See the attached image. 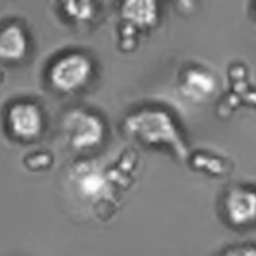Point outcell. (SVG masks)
Returning a JSON list of instances; mask_svg holds the SVG:
<instances>
[{
    "instance_id": "cell-6",
    "label": "cell",
    "mask_w": 256,
    "mask_h": 256,
    "mask_svg": "<svg viewBox=\"0 0 256 256\" xmlns=\"http://www.w3.org/2000/svg\"><path fill=\"white\" fill-rule=\"evenodd\" d=\"M226 219L235 226H245L256 219V192L246 186H234L224 199Z\"/></svg>"
},
{
    "instance_id": "cell-1",
    "label": "cell",
    "mask_w": 256,
    "mask_h": 256,
    "mask_svg": "<svg viewBox=\"0 0 256 256\" xmlns=\"http://www.w3.org/2000/svg\"><path fill=\"white\" fill-rule=\"evenodd\" d=\"M129 136L150 146H166L180 159H186L189 150L174 118L159 108H142L124 120Z\"/></svg>"
},
{
    "instance_id": "cell-11",
    "label": "cell",
    "mask_w": 256,
    "mask_h": 256,
    "mask_svg": "<svg viewBox=\"0 0 256 256\" xmlns=\"http://www.w3.org/2000/svg\"><path fill=\"white\" fill-rule=\"evenodd\" d=\"M219 256H256V249L249 245H240V246L229 248Z\"/></svg>"
},
{
    "instance_id": "cell-4",
    "label": "cell",
    "mask_w": 256,
    "mask_h": 256,
    "mask_svg": "<svg viewBox=\"0 0 256 256\" xmlns=\"http://www.w3.org/2000/svg\"><path fill=\"white\" fill-rule=\"evenodd\" d=\"M70 184L80 202L98 205L112 198L114 185L109 174L94 162H80L70 172Z\"/></svg>"
},
{
    "instance_id": "cell-8",
    "label": "cell",
    "mask_w": 256,
    "mask_h": 256,
    "mask_svg": "<svg viewBox=\"0 0 256 256\" xmlns=\"http://www.w3.org/2000/svg\"><path fill=\"white\" fill-rule=\"evenodd\" d=\"M29 49V39L24 28L9 22L0 29V59L22 60Z\"/></svg>"
},
{
    "instance_id": "cell-10",
    "label": "cell",
    "mask_w": 256,
    "mask_h": 256,
    "mask_svg": "<svg viewBox=\"0 0 256 256\" xmlns=\"http://www.w3.org/2000/svg\"><path fill=\"white\" fill-rule=\"evenodd\" d=\"M62 6L66 16L74 22H84L94 16L95 8L92 2H68Z\"/></svg>"
},
{
    "instance_id": "cell-5",
    "label": "cell",
    "mask_w": 256,
    "mask_h": 256,
    "mask_svg": "<svg viewBox=\"0 0 256 256\" xmlns=\"http://www.w3.org/2000/svg\"><path fill=\"white\" fill-rule=\"evenodd\" d=\"M8 125L19 139L34 140L44 129V115L35 102L20 100L8 110Z\"/></svg>"
},
{
    "instance_id": "cell-3",
    "label": "cell",
    "mask_w": 256,
    "mask_h": 256,
    "mask_svg": "<svg viewBox=\"0 0 256 256\" xmlns=\"http://www.w3.org/2000/svg\"><path fill=\"white\" fill-rule=\"evenodd\" d=\"M62 129L70 146L79 152L99 146L105 138V124L102 118L90 110L70 109L62 120Z\"/></svg>"
},
{
    "instance_id": "cell-2",
    "label": "cell",
    "mask_w": 256,
    "mask_h": 256,
    "mask_svg": "<svg viewBox=\"0 0 256 256\" xmlns=\"http://www.w3.org/2000/svg\"><path fill=\"white\" fill-rule=\"evenodd\" d=\"M94 74L92 58L79 50L60 54L48 69V80L52 89L64 94H72L86 86Z\"/></svg>"
},
{
    "instance_id": "cell-7",
    "label": "cell",
    "mask_w": 256,
    "mask_h": 256,
    "mask_svg": "<svg viewBox=\"0 0 256 256\" xmlns=\"http://www.w3.org/2000/svg\"><path fill=\"white\" fill-rule=\"evenodd\" d=\"M218 82L212 72L200 68H192L182 75L180 92L192 102H202L216 92Z\"/></svg>"
},
{
    "instance_id": "cell-9",
    "label": "cell",
    "mask_w": 256,
    "mask_h": 256,
    "mask_svg": "<svg viewBox=\"0 0 256 256\" xmlns=\"http://www.w3.org/2000/svg\"><path fill=\"white\" fill-rule=\"evenodd\" d=\"M122 16L125 22L134 28L146 29L156 24L159 18L158 4L154 2L134 0L126 2L122 6Z\"/></svg>"
}]
</instances>
